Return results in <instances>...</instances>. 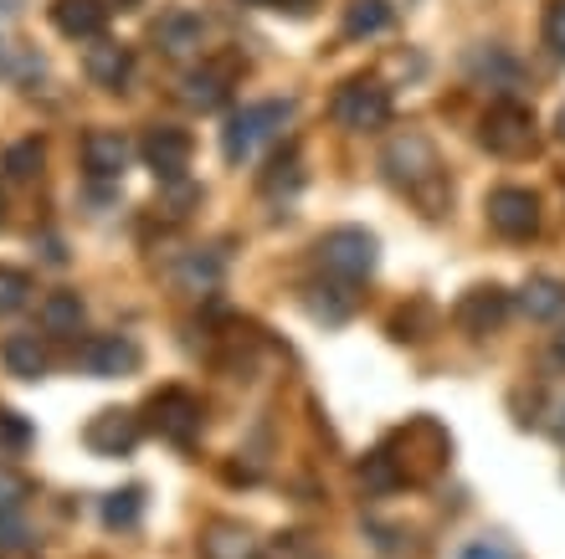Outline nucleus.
<instances>
[{
	"mask_svg": "<svg viewBox=\"0 0 565 559\" xmlns=\"http://www.w3.org/2000/svg\"><path fill=\"white\" fill-rule=\"evenodd\" d=\"M381 170H386L391 185L412 195L427 216H437V211L447 206V195H452L447 191V175H443V160H437V144H431L422 129L391 133L386 149H381Z\"/></svg>",
	"mask_w": 565,
	"mask_h": 559,
	"instance_id": "obj_1",
	"label": "nucleus"
},
{
	"mask_svg": "<svg viewBox=\"0 0 565 559\" xmlns=\"http://www.w3.org/2000/svg\"><path fill=\"white\" fill-rule=\"evenodd\" d=\"M313 257H319V267H324L329 278L360 282V278H371L375 262H381V241L365 226H334V232L319 236Z\"/></svg>",
	"mask_w": 565,
	"mask_h": 559,
	"instance_id": "obj_2",
	"label": "nucleus"
},
{
	"mask_svg": "<svg viewBox=\"0 0 565 559\" xmlns=\"http://www.w3.org/2000/svg\"><path fill=\"white\" fill-rule=\"evenodd\" d=\"M294 118V104L288 98H268V104H247L242 114L226 118V129H222V154L226 164H247L257 154V144H268L273 133L282 129Z\"/></svg>",
	"mask_w": 565,
	"mask_h": 559,
	"instance_id": "obj_3",
	"label": "nucleus"
},
{
	"mask_svg": "<svg viewBox=\"0 0 565 559\" xmlns=\"http://www.w3.org/2000/svg\"><path fill=\"white\" fill-rule=\"evenodd\" d=\"M334 123L350 133H375L391 123V88L381 83V77H350V83H340V93H334Z\"/></svg>",
	"mask_w": 565,
	"mask_h": 559,
	"instance_id": "obj_4",
	"label": "nucleus"
},
{
	"mask_svg": "<svg viewBox=\"0 0 565 559\" xmlns=\"http://www.w3.org/2000/svg\"><path fill=\"white\" fill-rule=\"evenodd\" d=\"M478 139H483V149H489V154L520 160V154H530V149H535V114H530L524 104H514V98H499V104L483 114Z\"/></svg>",
	"mask_w": 565,
	"mask_h": 559,
	"instance_id": "obj_5",
	"label": "nucleus"
},
{
	"mask_svg": "<svg viewBox=\"0 0 565 559\" xmlns=\"http://www.w3.org/2000/svg\"><path fill=\"white\" fill-rule=\"evenodd\" d=\"M149 427L160 431L164 442L191 447L201 437V400L185 390V385H164L149 396Z\"/></svg>",
	"mask_w": 565,
	"mask_h": 559,
	"instance_id": "obj_6",
	"label": "nucleus"
},
{
	"mask_svg": "<svg viewBox=\"0 0 565 559\" xmlns=\"http://www.w3.org/2000/svg\"><path fill=\"white\" fill-rule=\"evenodd\" d=\"M489 226L499 236H509V241H524V236L540 232V195L524 191V185H499V191L489 195Z\"/></svg>",
	"mask_w": 565,
	"mask_h": 559,
	"instance_id": "obj_7",
	"label": "nucleus"
},
{
	"mask_svg": "<svg viewBox=\"0 0 565 559\" xmlns=\"http://www.w3.org/2000/svg\"><path fill=\"white\" fill-rule=\"evenodd\" d=\"M139 437H145V421L135 411H124V406H108L83 427V442H88L93 456H129L139 447Z\"/></svg>",
	"mask_w": 565,
	"mask_h": 559,
	"instance_id": "obj_8",
	"label": "nucleus"
},
{
	"mask_svg": "<svg viewBox=\"0 0 565 559\" xmlns=\"http://www.w3.org/2000/svg\"><path fill=\"white\" fill-rule=\"evenodd\" d=\"M191 133L175 129V123H154V129L145 133V144H139V160L154 170V180H185V170H191Z\"/></svg>",
	"mask_w": 565,
	"mask_h": 559,
	"instance_id": "obj_9",
	"label": "nucleus"
},
{
	"mask_svg": "<svg viewBox=\"0 0 565 559\" xmlns=\"http://www.w3.org/2000/svg\"><path fill=\"white\" fill-rule=\"evenodd\" d=\"M139 359L145 354H139V344L129 334H98L77 350V365L88 369L93 380H124V375L139 369Z\"/></svg>",
	"mask_w": 565,
	"mask_h": 559,
	"instance_id": "obj_10",
	"label": "nucleus"
},
{
	"mask_svg": "<svg viewBox=\"0 0 565 559\" xmlns=\"http://www.w3.org/2000/svg\"><path fill=\"white\" fill-rule=\"evenodd\" d=\"M129 160H135V144H129L119 129H88L83 133V170H88V180L108 185V180H119L124 170H129Z\"/></svg>",
	"mask_w": 565,
	"mask_h": 559,
	"instance_id": "obj_11",
	"label": "nucleus"
},
{
	"mask_svg": "<svg viewBox=\"0 0 565 559\" xmlns=\"http://www.w3.org/2000/svg\"><path fill=\"white\" fill-rule=\"evenodd\" d=\"M232 77H237V67H226V62H201L195 73L180 77V98H185L195 114H216V108L232 98Z\"/></svg>",
	"mask_w": 565,
	"mask_h": 559,
	"instance_id": "obj_12",
	"label": "nucleus"
},
{
	"mask_svg": "<svg viewBox=\"0 0 565 559\" xmlns=\"http://www.w3.org/2000/svg\"><path fill=\"white\" fill-rule=\"evenodd\" d=\"M452 319H458L462 334H489V329H499L509 319V293L504 288H468V293L458 298V309H452Z\"/></svg>",
	"mask_w": 565,
	"mask_h": 559,
	"instance_id": "obj_13",
	"label": "nucleus"
},
{
	"mask_svg": "<svg viewBox=\"0 0 565 559\" xmlns=\"http://www.w3.org/2000/svg\"><path fill=\"white\" fill-rule=\"evenodd\" d=\"M83 73H88L104 93H124L129 88V77H135V52H129L124 42H104V36H93L88 57H83Z\"/></svg>",
	"mask_w": 565,
	"mask_h": 559,
	"instance_id": "obj_14",
	"label": "nucleus"
},
{
	"mask_svg": "<svg viewBox=\"0 0 565 559\" xmlns=\"http://www.w3.org/2000/svg\"><path fill=\"white\" fill-rule=\"evenodd\" d=\"M201 42H206V21L195 11H164L160 21H154V46H160L164 57H195L201 52Z\"/></svg>",
	"mask_w": 565,
	"mask_h": 559,
	"instance_id": "obj_15",
	"label": "nucleus"
},
{
	"mask_svg": "<svg viewBox=\"0 0 565 559\" xmlns=\"http://www.w3.org/2000/svg\"><path fill=\"white\" fill-rule=\"evenodd\" d=\"M170 278H175L180 293H216V282L226 278V257L211 247H195L170 267Z\"/></svg>",
	"mask_w": 565,
	"mask_h": 559,
	"instance_id": "obj_16",
	"label": "nucleus"
},
{
	"mask_svg": "<svg viewBox=\"0 0 565 559\" xmlns=\"http://www.w3.org/2000/svg\"><path fill=\"white\" fill-rule=\"evenodd\" d=\"M52 26L67 36V42H93V36H104V21L108 11L98 0H52Z\"/></svg>",
	"mask_w": 565,
	"mask_h": 559,
	"instance_id": "obj_17",
	"label": "nucleus"
},
{
	"mask_svg": "<svg viewBox=\"0 0 565 559\" xmlns=\"http://www.w3.org/2000/svg\"><path fill=\"white\" fill-rule=\"evenodd\" d=\"M201 559H257L253 529L237 524V518H216V524L201 534Z\"/></svg>",
	"mask_w": 565,
	"mask_h": 559,
	"instance_id": "obj_18",
	"label": "nucleus"
},
{
	"mask_svg": "<svg viewBox=\"0 0 565 559\" xmlns=\"http://www.w3.org/2000/svg\"><path fill=\"white\" fill-rule=\"evenodd\" d=\"M83 319H88V309H83V298H77L73 288H52V293L36 303V324H42L46 334H57V338L77 334Z\"/></svg>",
	"mask_w": 565,
	"mask_h": 559,
	"instance_id": "obj_19",
	"label": "nucleus"
},
{
	"mask_svg": "<svg viewBox=\"0 0 565 559\" xmlns=\"http://www.w3.org/2000/svg\"><path fill=\"white\" fill-rule=\"evenodd\" d=\"M468 77L473 83H489L499 93H514L520 88V62L509 57L504 46H473L468 52Z\"/></svg>",
	"mask_w": 565,
	"mask_h": 559,
	"instance_id": "obj_20",
	"label": "nucleus"
},
{
	"mask_svg": "<svg viewBox=\"0 0 565 559\" xmlns=\"http://www.w3.org/2000/svg\"><path fill=\"white\" fill-rule=\"evenodd\" d=\"M0 365L11 369L15 380H42L52 369V354H46V344L36 334H11L0 344Z\"/></svg>",
	"mask_w": 565,
	"mask_h": 559,
	"instance_id": "obj_21",
	"label": "nucleus"
},
{
	"mask_svg": "<svg viewBox=\"0 0 565 559\" xmlns=\"http://www.w3.org/2000/svg\"><path fill=\"white\" fill-rule=\"evenodd\" d=\"M520 309H524V319H561L565 313V282L561 278H530L520 288Z\"/></svg>",
	"mask_w": 565,
	"mask_h": 559,
	"instance_id": "obj_22",
	"label": "nucleus"
},
{
	"mask_svg": "<svg viewBox=\"0 0 565 559\" xmlns=\"http://www.w3.org/2000/svg\"><path fill=\"white\" fill-rule=\"evenodd\" d=\"M309 313L319 324H344L350 313H355V293H350V282H313L309 288Z\"/></svg>",
	"mask_w": 565,
	"mask_h": 559,
	"instance_id": "obj_23",
	"label": "nucleus"
},
{
	"mask_svg": "<svg viewBox=\"0 0 565 559\" xmlns=\"http://www.w3.org/2000/svg\"><path fill=\"white\" fill-rule=\"evenodd\" d=\"M391 21H396L391 0H350V11H344V36H350V42H365V36H381Z\"/></svg>",
	"mask_w": 565,
	"mask_h": 559,
	"instance_id": "obj_24",
	"label": "nucleus"
},
{
	"mask_svg": "<svg viewBox=\"0 0 565 559\" xmlns=\"http://www.w3.org/2000/svg\"><path fill=\"white\" fill-rule=\"evenodd\" d=\"M139 518H145V487L139 483L114 487V493L104 498V529L129 534V529H139Z\"/></svg>",
	"mask_w": 565,
	"mask_h": 559,
	"instance_id": "obj_25",
	"label": "nucleus"
},
{
	"mask_svg": "<svg viewBox=\"0 0 565 559\" xmlns=\"http://www.w3.org/2000/svg\"><path fill=\"white\" fill-rule=\"evenodd\" d=\"M42 160H46V144L42 139H21L0 154V175L11 180V185H26V180L42 175Z\"/></svg>",
	"mask_w": 565,
	"mask_h": 559,
	"instance_id": "obj_26",
	"label": "nucleus"
},
{
	"mask_svg": "<svg viewBox=\"0 0 565 559\" xmlns=\"http://www.w3.org/2000/svg\"><path fill=\"white\" fill-rule=\"evenodd\" d=\"M402 483H406V467L391 452H371L365 462H360V487L375 493V498H381V493H396Z\"/></svg>",
	"mask_w": 565,
	"mask_h": 559,
	"instance_id": "obj_27",
	"label": "nucleus"
},
{
	"mask_svg": "<svg viewBox=\"0 0 565 559\" xmlns=\"http://www.w3.org/2000/svg\"><path fill=\"white\" fill-rule=\"evenodd\" d=\"M46 67H42V57L31 52V46H21V42H0V77H11V83H36Z\"/></svg>",
	"mask_w": 565,
	"mask_h": 559,
	"instance_id": "obj_28",
	"label": "nucleus"
},
{
	"mask_svg": "<svg viewBox=\"0 0 565 559\" xmlns=\"http://www.w3.org/2000/svg\"><path fill=\"white\" fill-rule=\"evenodd\" d=\"M31 303V278L21 267H0V319H11Z\"/></svg>",
	"mask_w": 565,
	"mask_h": 559,
	"instance_id": "obj_29",
	"label": "nucleus"
},
{
	"mask_svg": "<svg viewBox=\"0 0 565 559\" xmlns=\"http://www.w3.org/2000/svg\"><path fill=\"white\" fill-rule=\"evenodd\" d=\"M298 180H303V175H298V154H294V149H282L278 160H273L268 180H263V191H268V195H278V191H298Z\"/></svg>",
	"mask_w": 565,
	"mask_h": 559,
	"instance_id": "obj_30",
	"label": "nucleus"
},
{
	"mask_svg": "<svg viewBox=\"0 0 565 559\" xmlns=\"http://www.w3.org/2000/svg\"><path fill=\"white\" fill-rule=\"evenodd\" d=\"M31 447V421L0 406V452H26Z\"/></svg>",
	"mask_w": 565,
	"mask_h": 559,
	"instance_id": "obj_31",
	"label": "nucleus"
},
{
	"mask_svg": "<svg viewBox=\"0 0 565 559\" xmlns=\"http://www.w3.org/2000/svg\"><path fill=\"white\" fill-rule=\"evenodd\" d=\"M31 498V483L21 477V472L0 467V514H21V503Z\"/></svg>",
	"mask_w": 565,
	"mask_h": 559,
	"instance_id": "obj_32",
	"label": "nucleus"
},
{
	"mask_svg": "<svg viewBox=\"0 0 565 559\" xmlns=\"http://www.w3.org/2000/svg\"><path fill=\"white\" fill-rule=\"evenodd\" d=\"M545 46H551L555 57H565V0L545 6Z\"/></svg>",
	"mask_w": 565,
	"mask_h": 559,
	"instance_id": "obj_33",
	"label": "nucleus"
},
{
	"mask_svg": "<svg viewBox=\"0 0 565 559\" xmlns=\"http://www.w3.org/2000/svg\"><path fill=\"white\" fill-rule=\"evenodd\" d=\"M458 559H520V555H514V545H504L499 534H489V539H473Z\"/></svg>",
	"mask_w": 565,
	"mask_h": 559,
	"instance_id": "obj_34",
	"label": "nucleus"
},
{
	"mask_svg": "<svg viewBox=\"0 0 565 559\" xmlns=\"http://www.w3.org/2000/svg\"><path fill=\"white\" fill-rule=\"evenodd\" d=\"M26 545V524L21 514H0V549H21Z\"/></svg>",
	"mask_w": 565,
	"mask_h": 559,
	"instance_id": "obj_35",
	"label": "nucleus"
},
{
	"mask_svg": "<svg viewBox=\"0 0 565 559\" xmlns=\"http://www.w3.org/2000/svg\"><path fill=\"white\" fill-rule=\"evenodd\" d=\"M551 365H561V369H565V324L551 334Z\"/></svg>",
	"mask_w": 565,
	"mask_h": 559,
	"instance_id": "obj_36",
	"label": "nucleus"
},
{
	"mask_svg": "<svg viewBox=\"0 0 565 559\" xmlns=\"http://www.w3.org/2000/svg\"><path fill=\"white\" fill-rule=\"evenodd\" d=\"M278 11H288V15H303V11H313V0H273Z\"/></svg>",
	"mask_w": 565,
	"mask_h": 559,
	"instance_id": "obj_37",
	"label": "nucleus"
},
{
	"mask_svg": "<svg viewBox=\"0 0 565 559\" xmlns=\"http://www.w3.org/2000/svg\"><path fill=\"white\" fill-rule=\"evenodd\" d=\"M98 6H104V11L114 15V11H139V6H145V0H98Z\"/></svg>",
	"mask_w": 565,
	"mask_h": 559,
	"instance_id": "obj_38",
	"label": "nucleus"
},
{
	"mask_svg": "<svg viewBox=\"0 0 565 559\" xmlns=\"http://www.w3.org/2000/svg\"><path fill=\"white\" fill-rule=\"evenodd\" d=\"M555 129H561V139H565V108H561V118H555Z\"/></svg>",
	"mask_w": 565,
	"mask_h": 559,
	"instance_id": "obj_39",
	"label": "nucleus"
},
{
	"mask_svg": "<svg viewBox=\"0 0 565 559\" xmlns=\"http://www.w3.org/2000/svg\"><path fill=\"white\" fill-rule=\"evenodd\" d=\"M247 6H273V0H247Z\"/></svg>",
	"mask_w": 565,
	"mask_h": 559,
	"instance_id": "obj_40",
	"label": "nucleus"
},
{
	"mask_svg": "<svg viewBox=\"0 0 565 559\" xmlns=\"http://www.w3.org/2000/svg\"><path fill=\"white\" fill-rule=\"evenodd\" d=\"M0 222H6V201H0Z\"/></svg>",
	"mask_w": 565,
	"mask_h": 559,
	"instance_id": "obj_41",
	"label": "nucleus"
}]
</instances>
